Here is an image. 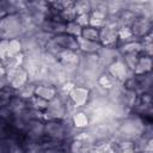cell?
Returning <instances> with one entry per match:
<instances>
[{"instance_id": "cell-1", "label": "cell", "mask_w": 153, "mask_h": 153, "mask_svg": "<svg viewBox=\"0 0 153 153\" xmlns=\"http://www.w3.org/2000/svg\"><path fill=\"white\" fill-rule=\"evenodd\" d=\"M80 37L85 41H90V42H97L99 43V29L93 27V26H85L81 30V35Z\"/></svg>"}]
</instances>
